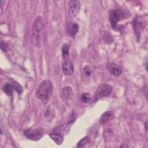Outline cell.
<instances>
[{"instance_id": "cell-18", "label": "cell", "mask_w": 148, "mask_h": 148, "mask_svg": "<svg viewBox=\"0 0 148 148\" xmlns=\"http://www.w3.org/2000/svg\"><path fill=\"white\" fill-rule=\"evenodd\" d=\"M89 141V138L88 136H85L83 138H82L77 143V147H82L83 146H84L86 144L88 143Z\"/></svg>"}, {"instance_id": "cell-6", "label": "cell", "mask_w": 148, "mask_h": 148, "mask_svg": "<svg viewBox=\"0 0 148 148\" xmlns=\"http://www.w3.org/2000/svg\"><path fill=\"white\" fill-rule=\"evenodd\" d=\"M80 9V2L77 0L70 1L69 2V11L70 15L74 17L77 16Z\"/></svg>"}, {"instance_id": "cell-9", "label": "cell", "mask_w": 148, "mask_h": 148, "mask_svg": "<svg viewBox=\"0 0 148 148\" xmlns=\"http://www.w3.org/2000/svg\"><path fill=\"white\" fill-rule=\"evenodd\" d=\"M114 118V114L112 112L108 111L102 114L100 119L101 124H106Z\"/></svg>"}, {"instance_id": "cell-5", "label": "cell", "mask_w": 148, "mask_h": 148, "mask_svg": "<svg viewBox=\"0 0 148 148\" xmlns=\"http://www.w3.org/2000/svg\"><path fill=\"white\" fill-rule=\"evenodd\" d=\"M24 134L26 138L32 140H38L42 136L41 132L39 130L33 128H28L25 130Z\"/></svg>"}, {"instance_id": "cell-4", "label": "cell", "mask_w": 148, "mask_h": 148, "mask_svg": "<svg viewBox=\"0 0 148 148\" xmlns=\"http://www.w3.org/2000/svg\"><path fill=\"white\" fill-rule=\"evenodd\" d=\"M112 91V87L109 84H101L97 88L95 93V98L98 99L103 97L109 95Z\"/></svg>"}, {"instance_id": "cell-11", "label": "cell", "mask_w": 148, "mask_h": 148, "mask_svg": "<svg viewBox=\"0 0 148 148\" xmlns=\"http://www.w3.org/2000/svg\"><path fill=\"white\" fill-rule=\"evenodd\" d=\"M49 136L57 145H61L64 141V136L61 134H49Z\"/></svg>"}, {"instance_id": "cell-13", "label": "cell", "mask_w": 148, "mask_h": 148, "mask_svg": "<svg viewBox=\"0 0 148 148\" xmlns=\"http://www.w3.org/2000/svg\"><path fill=\"white\" fill-rule=\"evenodd\" d=\"M70 46L67 43H64L61 48L62 57L64 60H66L69 57V50Z\"/></svg>"}, {"instance_id": "cell-8", "label": "cell", "mask_w": 148, "mask_h": 148, "mask_svg": "<svg viewBox=\"0 0 148 148\" xmlns=\"http://www.w3.org/2000/svg\"><path fill=\"white\" fill-rule=\"evenodd\" d=\"M109 72L114 76H119L122 73V69L114 63H110L108 66Z\"/></svg>"}, {"instance_id": "cell-15", "label": "cell", "mask_w": 148, "mask_h": 148, "mask_svg": "<svg viewBox=\"0 0 148 148\" xmlns=\"http://www.w3.org/2000/svg\"><path fill=\"white\" fill-rule=\"evenodd\" d=\"M13 88L11 84L9 83H6L3 86L2 90L6 94L8 95H12L13 94Z\"/></svg>"}, {"instance_id": "cell-20", "label": "cell", "mask_w": 148, "mask_h": 148, "mask_svg": "<svg viewBox=\"0 0 148 148\" xmlns=\"http://www.w3.org/2000/svg\"><path fill=\"white\" fill-rule=\"evenodd\" d=\"M81 99L84 103L88 102L91 99L90 94H87V93H84V94H82V95L81 97Z\"/></svg>"}, {"instance_id": "cell-23", "label": "cell", "mask_w": 148, "mask_h": 148, "mask_svg": "<svg viewBox=\"0 0 148 148\" xmlns=\"http://www.w3.org/2000/svg\"><path fill=\"white\" fill-rule=\"evenodd\" d=\"M145 130L146 131H147V122L146 121L145 124Z\"/></svg>"}, {"instance_id": "cell-14", "label": "cell", "mask_w": 148, "mask_h": 148, "mask_svg": "<svg viewBox=\"0 0 148 148\" xmlns=\"http://www.w3.org/2000/svg\"><path fill=\"white\" fill-rule=\"evenodd\" d=\"M72 92H73L72 88L71 86H66L64 87L62 90L63 95L65 97V98L66 99H69L72 97Z\"/></svg>"}, {"instance_id": "cell-10", "label": "cell", "mask_w": 148, "mask_h": 148, "mask_svg": "<svg viewBox=\"0 0 148 148\" xmlns=\"http://www.w3.org/2000/svg\"><path fill=\"white\" fill-rule=\"evenodd\" d=\"M79 25L76 23H75V22L71 23L68 27L69 35L71 37L74 38L79 31Z\"/></svg>"}, {"instance_id": "cell-22", "label": "cell", "mask_w": 148, "mask_h": 148, "mask_svg": "<svg viewBox=\"0 0 148 148\" xmlns=\"http://www.w3.org/2000/svg\"><path fill=\"white\" fill-rule=\"evenodd\" d=\"M3 3H5V1H2V0L0 1V5H1V7L3 6Z\"/></svg>"}, {"instance_id": "cell-21", "label": "cell", "mask_w": 148, "mask_h": 148, "mask_svg": "<svg viewBox=\"0 0 148 148\" xmlns=\"http://www.w3.org/2000/svg\"><path fill=\"white\" fill-rule=\"evenodd\" d=\"M8 48V45L6 42H5L4 41H1V49L3 51H6Z\"/></svg>"}, {"instance_id": "cell-17", "label": "cell", "mask_w": 148, "mask_h": 148, "mask_svg": "<svg viewBox=\"0 0 148 148\" xmlns=\"http://www.w3.org/2000/svg\"><path fill=\"white\" fill-rule=\"evenodd\" d=\"M83 74L86 77H89L92 75V71L89 66L86 65L83 68Z\"/></svg>"}, {"instance_id": "cell-2", "label": "cell", "mask_w": 148, "mask_h": 148, "mask_svg": "<svg viewBox=\"0 0 148 148\" xmlns=\"http://www.w3.org/2000/svg\"><path fill=\"white\" fill-rule=\"evenodd\" d=\"M53 87L49 80L42 81L38 87L36 91V97L43 103H46L52 94Z\"/></svg>"}, {"instance_id": "cell-7", "label": "cell", "mask_w": 148, "mask_h": 148, "mask_svg": "<svg viewBox=\"0 0 148 148\" xmlns=\"http://www.w3.org/2000/svg\"><path fill=\"white\" fill-rule=\"evenodd\" d=\"M63 73L66 76H71L74 72L73 65L70 61H65L62 66Z\"/></svg>"}, {"instance_id": "cell-12", "label": "cell", "mask_w": 148, "mask_h": 148, "mask_svg": "<svg viewBox=\"0 0 148 148\" xmlns=\"http://www.w3.org/2000/svg\"><path fill=\"white\" fill-rule=\"evenodd\" d=\"M142 28V25L141 21L139 20H138L137 18H136L134 21V29L135 30V33L138 35V36H139Z\"/></svg>"}, {"instance_id": "cell-1", "label": "cell", "mask_w": 148, "mask_h": 148, "mask_svg": "<svg viewBox=\"0 0 148 148\" xmlns=\"http://www.w3.org/2000/svg\"><path fill=\"white\" fill-rule=\"evenodd\" d=\"M45 31V21L42 17L38 16L33 22L32 28V41L36 47L42 46Z\"/></svg>"}, {"instance_id": "cell-16", "label": "cell", "mask_w": 148, "mask_h": 148, "mask_svg": "<svg viewBox=\"0 0 148 148\" xmlns=\"http://www.w3.org/2000/svg\"><path fill=\"white\" fill-rule=\"evenodd\" d=\"M11 84L13 88V89H14V90L16 91H17L18 94H21L23 92V88L21 86L16 80H12L11 82Z\"/></svg>"}, {"instance_id": "cell-3", "label": "cell", "mask_w": 148, "mask_h": 148, "mask_svg": "<svg viewBox=\"0 0 148 148\" xmlns=\"http://www.w3.org/2000/svg\"><path fill=\"white\" fill-rule=\"evenodd\" d=\"M109 21L113 28H116L118 22L131 16L130 13L126 9H116L109 11Z\"/></svg>"}, {"instance_id": "cell-19", "label": "cell", "mask_w": 148, "mask_h": 148, "mask_svg": "<svg viewBox=\"0 0 148 148\" xmlns=\"http://www.w3.org/2000/svg\"><path fill=\"white\" fill-rule=\"evenodd\" d=\"M104 39H105V41L107 43H112L113 40V38L112 36V35L109 34L108 32H105V35H104Z\"/></svg>"}]
</instances>
